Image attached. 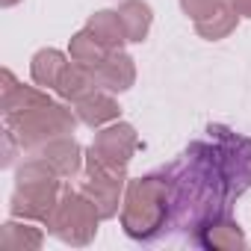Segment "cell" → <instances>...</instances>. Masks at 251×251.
Wrapping results in <instances>:
<instances>
[{
  "label": "cell",
  "instance_id": "obj_10",
  "mask_svg": "<svg viewBox=\"0 0 251 251\" xmlns=\"http://www.w3.org/2000/svg\"><path fill=\"white\" fill-rule=\"evenodd\" d=\"M74 112L83 124H89V127H103V124L115 121L121 115L118 109V100L112 98V92H103V89H95L92 95L80 98L74 103Z\"/></svg>",
  "mask_w": 251,
  "mask_h": 251
},
{
  "label": "cell",
  "instance_id": "obj_11",
  "mask_svg": "<svg viewBox=\"0 0 251 251\" xmlns=\"http://www.w3.org/2000/svg\"><path fill=\"white\" fill-rule=\"evenodd\" d=\"M36 157H42L45 163H50L62 177H74L83 169V157H80V145L71 136H59L48 145H42L39 151H33Z\"/></svg>",
  "mask_w": 251,
  "mask_h": 251
},
{
  "label": "cell",
  "instance_id": "obj_2",
  "mask_svg": "<svg viewBox=\"0 0 251 251\" xmlns=\"http://www.w3.org/2000/svg\"><path fill=\"white\" fill-rule=\"evenodd\" d=\"M121 227L130 239L148 242L169 227V180L166 175H145L127 183L121 204Z\"/></svg>",
  "mask_w": 251,
  "mask_h": 251
},
{
  "label": "cell",
  "instance_id": "obj_1",
  "mask_svg": "<svg viewBox=\"0 0 251 251\" xmlns=\"http://www.w3.org/2000/svg\"><path fill=\"white\" fill-rule=\"evenodd\" d=\"M163 175L169 180V225L195 233L207 222L230 216V204L251 186V139L210 124L207 139L192 142Z\"/></svg>",
  "mask_w": 251,
  "mask_h": 251
},
{
  "label": "cell",
  "instance_id": "obj_8",
  "mask_svg": "<svg viewBox=\"0 0 251 251\" xmlns=\"http://www.w3.org/2000/svg\"><path fill=\"white\" fill-rule=\"evenodd\" d=\"M95 77H98V86L103 92H127L133 83H136V65H133V56H127L124 50H109L98 65H95Z\"/></svg>",
  "mask_w": 251,
  "mask_h": 251
},
{
  "label": "cell",
  "instance_id": "obj_6",
  "mask_svg": "<svg viewBox=\"0 0 251 251\" xmlns=\"http://www.w3.org/2000/svg\"><path fill=\"white\" fill-rule=\"evenodd\" d=\"M136 148H139V136L133 130V124L118 121V124L103 127L100 133H95V142L89 145L86 163H95V166L109 169V172H127V163L133 160Z\"/></svg>",
  "mask_w": 251,
  "mask_h": 251
},
{
  "label": "cell",
  "instance_id": "obj_17",
  "mask_svg": "<svg viewBox=\"0 0 251 251\" xmlns=\"http://www.w3.org/2000/svg\"><path fill=\"white\" fill-rule=\"evenodd\" d=\"M65 65H68V59H65L62 50H56V48H45V50H39V53L33 56V62H30V74H33L36 86L56 89V83H59L62 71H65Z\"/></svg>",
  "mask_w": 251,
  "mask_h": 251
},
{
  "label": "cell",
  "instance_id": "obj_15",
  "mask_svg": "<svg viewBox=\"0 0 251 251\" xmlns=\"http://www.w3.org/2000/svg\"><path fill=\"white\" fill-rule=\"evenodd\" d=\"M236 21H239V15L230 6V0H222L207 18L195 21V33L201 39H207V42H219V39H225V36H230L236 30Z\"/></svg>",
  "mask_w": 251,
  "mask_h": 251
},
{
  "label": "cell",
  "instance_id": "obj_21",
  "mask_svg": "<svg viewBox=\"0 0 251 251\" xmlns=\"http://www.w3.org/2000/svg\"><path fill=\"white\" fill-rule=\"evenodd\" d=\"M230 6L236 9L239 18H251V0H230Z\"/></svg>",
  "mask_w": 251,
  "mask_h": 251
},
{
  "label": "cell",
  "instance_id": "obj_14",
  "mask_svg": "<svg viewBox=\"0 0 251 251\" xmlns=\"http://www.w3.org/2000/svg\"><path fill=\"white\" fill-rule=\"evenodd\" d=\"M118 18H121V27H124V36L127 42H145L148 33H151V21H154V12L145 0H124L118 6Z\"/></svg>",
  "mask_w": 251,
  "mask_h": 251
},
{
  "label": "cell",
  "instance_id": "obj_18",
  "mask_svg": "<svg viewBox=\"0 0 251 251\" xmlns=\"http://www.w3.org/2000/svg\"><path fill=\"white\" fill-rule=\"evenodd\" d=\"M45 242V233L39 227L21 225V222H6L0 227V248L3 251H39Z\"/></svg>",
  "mask_w": 251,
  "mask_h": 251
},
{
  "label": "cell",
  "instance_id": "obj_7",
  "mask_svg": "<svg viewBox=\"0 0 251 251\" xmlns=\"http://www.w3.org/2000/svg\"><path fill=\"white\" fill-rule=\"evenodd\" d=\"M124 172H109L100 169L95 163H86V180H83V192L92 198V204L98 207L100 219H112L118 216V207L124 204Z\"/></svg>",
  "mask_w": 251,
  "mask_h": 251
},
{
  "label": "cell",
  "instance_id": "obj_13",
  "mask_svg": "<svg viewBox=\"0 0 251 251\" xmlns=\"http://www.w3.org/2000/svg\"><path fill=\"white\" fill-rule=\"evenodd\" d=\"M0 80H3V98H0L3 115H9V112H27V109H33V106H42V103L50 100L45 92L18 83V80L12 77V71H6V68H3V74H0Z\"/></svg>",
  "mask_w": 251,
  "mask_h": 251
},
{
  "label": "cell",
  "instance_id": "obj_9",
  "mask_svg": "<svg viewBox=\"0 0 251 251\" xmlns=\"http://www.w3.org/2000/svg\"><path fill=\"white\" fill-rule=\"evenodd\" d=\"M192 239L198 245H204V248H213V251H236V248H245L248 245L242 227L230 216H222V219L207 222L204 227H198L192 233Z\"/></svg>",
  "mask_w": 251,
  "mask_h": 251
},
{
  "label": "cell",
  "instance_id": "obj_4",
  "mask_svg": "<svg viewBox=\"0 0 251 251\" xmlns=\"http://www.w3.org/2000/svg\"><path fill=\"white\" fill-rule=\"evenodd\" d=\"M77 112H71L62 103H42L33 106L27 112H9L6 115V130L18 139L21 148L27 151H39L42 145L59 139V136H71L77 127Z\"/></svg>",
  "mask_w": 251,
  "mask_h": 251
},
{
  "label": "cell",
  "instance_id": "obj_16",
  "mask_svg": "<svg viewBox=\"0 0 251 251\" xmlns=\"http://www.w3.org/2000/svg\"><path fill=\"white\" fill-rule=\"evenodd\" d=\"M86 30L106 48V50H121V45L127 42V36H124V27H121V18H118V9H100L89 18Z\"/></svg>",
  "mask_w": 251,
  "mask_h": 251
},
{
  "label": "cell",
  "instance_id": "obj_20",
  "mask_svg": "<svg viewBox=\"0 0 251 251\" xmlns=\"http://www.w3.org/2000/svg\"><path fill=\"white\" fill-rule=\"evenodd\" d=\"M219 3H222V0H180V9H183V12L192 18V24H195V21L207 18Z\"/></svg>",
  "mask_w": 251,
  "mask_h": 251
},
{
  "label": "cell",
  "instance_id": "obj_19",
  "mask_svg": "<svg viewBox=\"0 0 251 251\" xmlns=\"http://www.w3.org/2000/svg\"><path fill=\"white\" fill-rule=\"evenodd\" d=\"M68 53H71V59L74 62H83V65H98L109 50L89 33V30H80V33H74L71 36V45H68Z\"/></svg>",
  "mask_w": 251,
  "mask_h": 251
},
{
  "label": "cell",
  "instance_id": "obj_5",
  "mask_svg": "<svg viewBox=\"0 0 251 251\" xmlns=\"http://www.w3.org/2000/svg\"><path fill=\"white\" fill-rule=\"evenodd\" d=\"M98 222H100V213L83 189L80 192L62 189L45 225H48V233L62 239L65 245H89L98 233Z\"/></svg>",
  "mask_w": 251,
  "mask_h": 251
},
{
  "label": "cell",
  "instance_id": "obj_22",
  "mask_svg": "<svg viewBox=\"0 0 251 251\" xmlns=\"http://www.w3.org/2000/svg\"><path fill=\"white\" fill-rule=\"evenodd\" d=\"M15 3H21V0H0V6H6V9H9V6H15Z\"/></svg>",
  "mask_w": 251,
  "mask_h": 251
},
{
  "label": "cell",
  "instance_id": "obj_12",
  "mask_svg": "<svg viewBox=\"0 0 251 251\" xmlns=\"http://www.w3.org/2000/svg\"><path fill=\"white\" fill-rule=\"evenodd\" d=\"M95 89H100L98 86V77H95V68L92 65H83V62H74V59L65 65V71H62V77L56 83V95L62 100H71V103H77L80 98L92 95Z\"/></svg>",
  "mask_w": 251,
  "mask_h": 251
},
{
  "label": "cell",
  "instance_id": "obj_3",
  "mask_svg": "<svg viewBox=\"0 0 251 251\" xmlns=\"http://www.w3.org/2000/svg\"><path fill=\"white\" fill-rule=\"evenodd\" d=\"M59 177L62 175L42 157L27 160L15 172V192L9 198L12 216L27 219V222H48V216L53 213V207L62 195Z\"/></svg>",
  "mask_w": 251,
  "mask_h": 251
}]
</instances>
